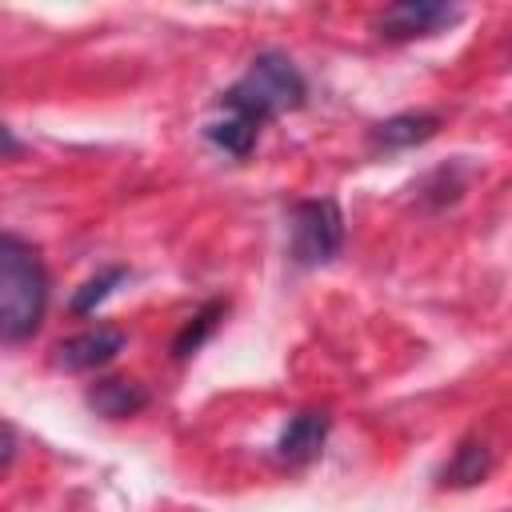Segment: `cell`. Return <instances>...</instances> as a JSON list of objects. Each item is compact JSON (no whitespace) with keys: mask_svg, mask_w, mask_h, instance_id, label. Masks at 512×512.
<instances>
[{"mask_svg":"<svg viewBox=\"0 0 512 512\" xmlns=\"http://www.w3.org/2000/svg\"><path fill=\"white\" fill-rule=\"evenodd\" d=\"M488 472H492V448H488V440L468 436V440L456 444L452 460L440 468V484H444V488H472V484H480Z\"/></svg>","mask_w":512,"mask_h":512,"instance_id":"9","label":"cell"},{"mask_svg":"<svg viewBox=\"0 0 512 512\" xmlns=\"http://www.w3.org/2000/svg\"><path fill=\"white\" fill-rule=\"evenodd\" d=\"M204 140L216 144L220 152L244 160V156H252V148H256V140H260V128H252V124H244V120H236V116H220V120H208V124H204Z\"/></svg>","mask_w":512,"mask_h":512,"instance_id":"10","label":"cell"},{"mask_svg":"<svg viewBox=\"0 0 512 512\" xmlns=\"http://www.w3.org/2000/svg\"><path fill=\"white\" fill-rule=\"evenodd\" d=\"M88 408L104 420H124V416H136L144 404H148V388L140 380H128V376H104L88 388Z\"/></svg>","mask_w":512,"mask_h":512,"instance_id":"8","label":"cell"},{"mask_svg":"<svg viewBox=\"0 0 512 512\" xmlns=\"http://www.w3.org/2000/svg\"><path fill=\"white\" fill-rule=\"evenodd\" d=\"M224 308H228L224 300H208V304H204V308L176 332V340H172V356H176V360H188V356L216 332V324L224 320Z\"/></svg>","mask_w":512,"mask_h":512,"instance_id":"11","label":"cell"},{"mask_svg":"<svg viewBox=\"0 0 512 512\" xmlns=\"http://www.w3.org/2000/svg\"><path fill=\"white\" fill-rule=\"evenodd\" d=\"M304 96H308V84H304L300 68L284 52L268 48V52L252 56L248 72L236 84H228L216 104H220L224 116H236L252 128H264L272 116L296 112L304 104Z\"/></svg>","mask_w":512,"mask_h":512,"instance_id":"1","label":"cell"},{"mask_svg":"<svg viewBox=\"0 0 512 512\" xmlns=\"http://www.w3.org/2000/svg\"><path fill=\"white\" fill-rule=\"evenodd\" d=\"M452 20H460L456 4L444 0H400L392 8H384L376 16V32L384 40H416V36H432L440 28H448Z\"/></svg>","mask_w":512,"mask_h":512,"instance_id":"4","label":"cell"},{"mask_svg":"<svg viewBox=\"0 0 512 512\" xmlns=\"http://www.w3.org/2000/svg\"><path fill=\"white\" fill-rule=\"evenodd\" d=\"M124 344H128V336H124L116 324H96V328H84V332L60 340L52 360H56V368H64V372H92V368L116 360Z\"/></svg>","mask_w":512,"mask_h":512,"instance_id":"5","label":"cell"},{"mask_svg":"<svg viewBox=\"0 0 512 512\" xmlns=\"http://www.w3.org/2000/svg\"><path fill=\"white\" fill-rule=\"evenodd\" d=\"M328 428H332V416L324 408H308V412H296L280 440H276V456L284 464H308L324 452V440H328Z\"/></svg>","mask_w":512,"mask_h":512,"instance_id":"6","label":"cell"},{"mask_svg":"<svg viewBox=\"0 0 512 512\" xmlns=\"http://www.w3.org/2000/svg\"><path fill=\"white\" fill-rule=\"evenodd\" d=\"M436 132H440V116L436 112H396V116L372 124L368 140H372V148L400 152V148H416V144L432 140Z\"/></svg>","mask_w":512,"mask_h":512,"instance_id":"7","label":"cell"},{"mask_svg":"<svg viewBox=\"0 0 512 512\" xmlns=\"http://www.w3.org/2000/svg\"><path fill=\"white\" fill-rule=\"evenodd\" d=\"M48 308V268L20 236H0V340L20 344L36 336Z\"/></svg>","mask_w":512,"mask_h":512,"instance_id":"2","label":"cell"},{"mask_svg":"<svg viewBox=\"0 0 512 512\" xmlns=\"http://www.w3.org/2000/svg\"><path fill=\"white\" fill-rule=\"evenodd\" d=\"M344 248V212L336 200H300L292 204V260L316 268L336 260Z\"/></svg>","mask_w":512,"mask_h":512,"instance_id":"3","label":"cell"},{"mask_svg":"<svg viewBox=\"0 0 512 512\" xmlns=\"http://www.w3.org/2000/svg\"><path fill=\"white\" fill-rule=\"evenodd\" d=\"M124 280H128V268H108V272L92 276V280L72 296V312H76V316L96 312V304H104V300L112 296V288H116V284H124Z\"/></svg>","mask_w":512,"mask_h":512,"instance_id":"12","label":"cell"},{"mask_svg":"<svg viewBox=\"0 0 512 512\" xmlns=\"http://www.w3.org/2000/svg\"><path fill=\"white\" fill-rule=\"evenodd\" d=\"M12 456H16V436H12L8 424H0V468H4Z\"/></svg>","mask_w":512,"mask_h":512,"instance_id":"13","label":"cell"}]
</instances>
